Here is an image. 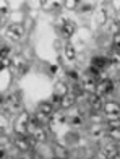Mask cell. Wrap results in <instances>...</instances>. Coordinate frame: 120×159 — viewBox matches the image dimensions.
Wrapping results in <instances>:
<instances>
[{"mask_svg": "<svg viewBox=\"0 0 120 159\" xmlns=\"http://www.w3.org/2000/svg\"><path fill=\"white\" fill-rule=\"evenodd\" d=\"M7 107V112H21V96L20 93H10L2 101V109Z\"/></svg>", "mask_w": 120, "mask_h": 159, "instance_id": "6da1fadb", "label": "cell"}, {"mask_svg": "<svg viewBox=\"0 0 120 159\" xmlns=\"http://www.w3.org/2000/svg\"><path fill=\"white\" fill-rule=\"evenodd\" d=\"M31 119V115L28 114L26 111H21L20 115H18V119L15 122V133L16 135H24L28 136V122H29Z\"/></svg>", "mask_w": 120, "mask_h": 159, "instance_id": "7a4b0ae2", "label": "cell"}, {"mask_svg": "<svg viewBox=\"0 0 120 159\" xmlns=\"http://www.w3.org/2000/svg\"><path fill=\"white\" fill-rule=\"evenodd\" d=\"M13 146H15L20 153H28V151L33 148V144H31V140L28 138V136H24V135H16L15 140H13Z\"/></svg>", "mask_w": 120, "mask_h": 159, "instance_id": "3957f363", "label": "cell"}, {"mask_svg": "<svg viewBox=\"0 0 120 159\" xmlns=\"http://www.w3.org/2000/svg\"><path fill=\"white\" fill-rule=\"evenodd\" d=\"M59 28L63 36H67V38H72L76 31V25L73 23L72 20H67V18H60L59 20Z\"/></svg>", "mask_w": 120, "mask_h": 159, "instance_id": "277c9868", "label": "cell"}, {"mask_svg": "<svg viewBox=\"0 0 120 159\" xmlns=\"http://www.w3.org/2000/svg\"><path fill=\"white\" fill-rule=\"evenodd\" d=\"M102 112H104V115L107 119H120V104L114 102V101L105 102Z\"/></svg>", "mask_w": 120, "mask_h": 159, "instance_id": "5b68a950", "label": "cell"}, {"mask_svg": "<svg viewBox=\"0 0 120 159\" xmlns=\"http://www.w3.org/2000/svg\"><path fill=\"white\" fill-rule=\"evenodd\" d=\"M24 36V28L21 25H10L7 28V38L11 41H20Z\"/></svg>", "mask_w": 120, "mask_h": 159, "instance_id": "8992f818", "label": "cell"}, {"mask_svg": "<svg viewBox=\"0 0 120 159\" xmlns=\"http://www.w3.org/2000/svg\"><path fill=\"white\" fill-rule=\"evenodd\" d=\"M80 84H81V88L86 94H96V91H97V80L96 78L86 76L83 81H80Z\"/></svg>", "mask_w": 120, "mask_h": 159, "instance_id": "52a82bcc", "label": "cell"}, {"mask_svg": "<svg viewBox=\"0 0 120 159\" xmlns=\"http://www.w3.org/2000/svg\"><path fill=\"white\" fill-rule=\"evenodd\" d=\"M104 101H102V98L99 96V94H89V98H88V106H89V109H91V112H99V111H102L104 109Z\"/></svg>", "mask_w": 120, "mask_h": 159, "instance_id": "ba28073f", "label": "cell"}, {"mask_svg": "<svg viewBox=\"0 0 120 159\" xmlns=\"http://www.w3.org/2000/svg\"><path fill=\"white\" fill-rule=\"evenodd\" d=\"M115 88V84L114 81L109 78V80H105V81H101V83H97V91H96V94H99L101 98H104L105 94H110L112 91H114Z\"/></svg>", "mask_w": 120, "mask_h": 159, "instance_id": "9c48e42d", "label": "cell"}, {"mask_svg": "<svg viewBox=\"0 0 120 159\" xmlns=\"http://www.w3.org/2000/svg\"><path fill=\"white\" fill-rule=\"evenodd\" d=\"M91 65H93V67H96V68H99V70L102 71V70L107 68L109 65H112V62H110L109 57H104V55H94L93 59H91Z\"/></svg>", "mask_w": 120, "mask_h": 159, "instance_id": "30bf717a", "label": "cell"}, {"mask_svg": "<svg viewBox=\"0 0 120 159\" xmlns=\"http://www.w3.org/2000/svg\"><path fill=\"white\" fill-rule=\"evenodd\" d=\"M118 154H120V149H118V146H115L114 143H109V144H105V146H102L104 159H114Z\"/></svg>", "mask_w": 120, "mask_h": 159, "instance_id": "8fae6325", "label": "cell"}, {"mask_svg": "<svg viewBox=\"0 0 120 159\" xmlns=\"http://www.w3.org/2000/svg\"><path fill=\"white\" fill-rule=\"evenodd\" d=\"M76 101H78V98H76V94H73V93H70V94H67L65 98H62V102H60V107L62 109H72V107H75Z\"/></svg>", "mask_w": 120, "mask_h": 159, "instance_id": "7c38bea8", "label": "cell"}, {"mask_svg": "<svg viewBox=\"0 0 120 159\" xmlns=\"http://www.w3.org/2000/svg\"><path fill=\"white\" fill-rule=\"evenodd\" d=\"M54 94H57V96H60V98H65L67 94H70V86H68L65 81L55 83V86H54Z\"/></svg>", "mask_w": 120, "mask_h": 159, "instance_id": "4fadbf2b", "label": "cell"}, {"mask_svg": "<svg viewBox=\"0 0 120 159\" xmlns=\"http://www.w3.org/2000/svg\"><path fill=\"white\" fill-rule=\"evenodd\" d=\"M33 138L36 140L38 143H44L49 138V128L47 127H39L36 132L33 133Z\"/></svg>", "mask_w": 120, "mask_h": 159, "instance_id": "5bb4252c", "label": "cell"}, {"mask_svg": "<svg viewBox=\"0 0 120 159\" xmlns=\"http://www.w3.org/2000/svg\"><path fill=\"white\" fill-rule=\"evenodd\" d=\"M54 156H57L59 159H68L70 151L63 144H54Z\"/></svg>", "mask_w": 120, "mask_h": 159, "instance_id": "9a60e30c", "label": "cell"}, {"mask_svg": "<svg viewBox=\"0 0 120 159\" xmlns=\"http://www.w3.org/2000/svg\"><path fill=\"white\" fill-rule=\"evenodd\" d=\"M54 109H55V106H54L52 102H41L39 107H38V111H39V112L49 115V117H51V115L54 114Z\"/></svg>", "mask_w": 120, "mask_h": 159, "instance_id": "2e32d148", "label": "cell"}, {"mask_svg": "<svg viewBox=\"0 0 120 159\" xmlns=\"http://www.w3.org/2000/svg\"><path fill=\"white\" fill-rule=\"evenodd\" d=\"M0 63H2V67L3 68H7V67H10V65L13 63L11 60H10V57H8V49H2V55H0Z\"/></svg>", "mask_w": 120, "mask_h": 159, "instance_id": "e0dca14e", "label": "cell"}, {"mask_svg": "<svg viewBox=\"0 0 120 159\" xmlns=\"http://www.w3.org/2000/svg\"><path fill=\"white\" fill-rule=\"evenodd\" d=\"M104 133H105V132H104V128H102V127H96V125L89 130V136H91V138H94V140L102 138Z\"/></svg>", "mask_w": 120, "mask_h": 159, "instance_id": "ac0fdd59", "label": "cell"}, {"mask_svg": "<svg viewBox=\"0 0 120 159\" xmlns=\"http://www.w3.org/2000/svg\"><path fill=\"white\" fill-rule=\"evenodd\" d=\"M65 59L68 62H73L76 59V50H75V47L72 44H67L65 46Z\"/></svg>", "mask_w": 120, "mask_h": 159, "instance_id": "d6986e66", "label": "cell"}, {"mask_svg": "<svg viewBox=\"0 0 120 159\" xmlns=\"http://www.w3.org/2000/svg\"><path fill=\"white\" fill-rule=\"evenodd\" d=\"M83 120H84L83 114L78 112V114H75V115H72V117H70V124H72V125H81Z\"/></svg>", "mask_w": 120, "mask_h": 159, "instance_id": "ffe728a7", "label": "cell"}, {"mask_svg": "<svg viewBox=\"0 0 120 159\" xmlns=\"http://www.w3.org/2000/svg\"><path fill=\"white\" fill-rule=\"evenodd\" d=\"M63 5H65V8H68V10H76L80 7V2L78 0H65Z\"/></svg>", "mask_w": 120, "mask_h": 159, "instance_id": "44dd1931", "label": "cell"}, {"mask_svg": "<svg viewBox=\"0 0 120 159\" xmlns=\"http://www.w3.org/2000/svg\"><path fill=\"white\" fill-rule=\"evenodd\" d=\"M59 2H52V0H47V2H42V8L44 10H54V8H59Z\"/></svg>", "mask_w": 120, "mask_h": 159, "instance_id": "7402d4cb", "label": "cell"}, {"mask_svg": "<svg viewBox=\"0 0 120 159\" xmlns=\"http://www.w3.org/2000/svg\"><path fill=\"white\" fill-rule=\"evenodd\" d=\"M109 138L114 141H120V128H112L109 130Z\"/></svg>", "mask_w": 120, "mask_h": 159, "instance_id": "603a6c76", "label": "cell"}, {"mask_svg": "<svg viewBox=\"0 0 120 159\" xmlns=\"http://www.w3.org/2000/svg\"><path fill=\"white\" fill-rule=\"evenodd\" d=\"M105 15H107V11H105V8H99V13H97V16H96V21L99 25L105 23Z\"/></svg>", "mask_w": 120, "mask_h": 159, "instance_id": "cb8c5ba5", "label": "cell"}, {"mask_svg": "<svg viewBox=\"0 0 120 159\" xmlns=\"http://www.w3.org/2000/svg\"><path fill=\"white\" fill-rule=\"evenodd\" d=\"M107 127H109V130H112V128H120V119H109V120H107Z\"/></svg>", "mask_w": 120, "mask_h": 159, "instance_id": "d4e9b609", "label": "cell"}, {"mask_svg": "<svg viewBox=\"0 0 120 159\" xmlns=\"http://www.w3.org/2000/svg\"><path fill=\"white\" fill-rule=\"evenodd\" d=\"M112 42H114V47L115 49H120V33L112 36Z\"/></svg>", "mask_w": 120, "mask_h": 159, "instance_id": "484cf974", "label": "cell"}, {"mask_svg": "<svg viewBox=\"0 0 120 159\" xmlns=\"http://www.w3.org/2000/svg\"><path fill=\"white\" fill-rule=\"evenodd\" d=\"M89 119H91V122H93V124H99L101 122V115L97 114V112H93L89 115Z\"/></svg>", "mask_w": 120, "mask_h": 159, "instance_id": "4316f807", "label": "cell"}, {"mask_svg": "<svg viewBox=\"0 0 120 159\" xmlns=\"http://www.w3.org/2000/svg\"><path fill=\"white\" fill-rule=\"evenodd\" d=\"M67 76L72 78L73 81H78V73H76V71H73V70H68V71H67Z\"/></svg>", "mask_w": 120, "mask_h": 159, "instance_id": "83f0119b", "label": "cell"}, {"mask_svg": "<svg viewBox=\"0 0 120 159\" xmlns=\"http://www.w3.org/2000/svg\"><path fill=\"white\" fill-rule=\"evenodd\" d=\"M13 65H15L16 68H20V67H23V60H21L20 57H16V59L13 60Z\"/></svg>", "mask_w": 120, "mask_h": 159, "instance_id": "f1b7e54d", "label": "cell"}, {"mask_svg": "<svg viewBox=\"0 0 120 159\" xmlns=\"http://www.w3.org/2000/svg\"><path fill=\"white\" fill-rule=\"evenodd\" d=\"M5 143H8V138L5 136V133H2V148H5Z\"/></svg>", "mask_w": 120, "mask_h": 159, "instance_id": "f546056e", "label": "cell"}, {"mask_svg": "<svg viewBox=\"0 0 120 159\" xmlns=\"http://www.w3.org/2000/svg\"><path fill=\"white\" fill-rule=\"evenodd\" d=\"M7 11H8V10H7V8H5V5H2V15H5V13H7Z\"/></svg>", "mask_w": 120, "mask_h": 159, "instance_id": "4dcf8cb0", "label": "cell"}, {"mask_svg": "<svg viewBox=\"0 0 120 159\" xmlns=\"http://www.w3.org/2000/svg\"><path fill=\"white\" fill-rule=\"evenodd\" d=\"M117 20H118V23H120V11H118V18Z\"/></svg>", "mask_w": 120, "mask_h": 159, "instance_id": "1f68e13d", "label": "cell"}, {"mask_svg": "<svg viewBox=\"0 0 120 159\" xmlns=\"http://www.w3.org/2000/svg\"><path fill=\"white\" fill-rule=\"evenodd\" d=\"M114 159H120V154H118V156H115V157H114Z\"/></svg>", "mask_w": 120, "mask_h": 159, "instance_id": "d6a6232c", "label": "cell"}, {"mask_svg": "<svg viewBox=\"0 0 120 159\" xmlns=\"http://www.w3.org/2000/svg\"><path fill=\"white\" fill-rule=\"evenodd\" d=\"M20 159H29V157H20ZM31 159H33V157H31Z\"/></svg>", "mask_w": 120, "mask_h": 159, "instance_id": "836d02e7", "label": "cell"}]
</instances>
